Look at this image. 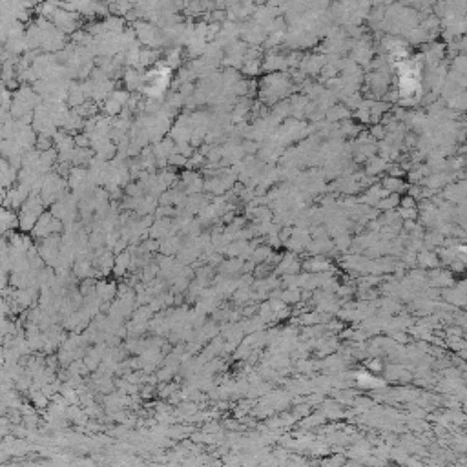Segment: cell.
<instances>
[{
  "instance_id": "obj_1",
  "label": "cell",
  "mask_w": 467,
  "mask_h": 467,
  "mask_svg": "<svg viewBox=\"0 0 467 467\" xmlns=\"http://www.w3.org/2000/svg\"><path fill=\"white\" fill-rule=\"evenodd\" d=\"M383 186L385 190H389V192H402L403 188H405V183H403L402 179H398L396 175H391V177H387V179L383 181Z\"/></svg>"
}]
</instances>
